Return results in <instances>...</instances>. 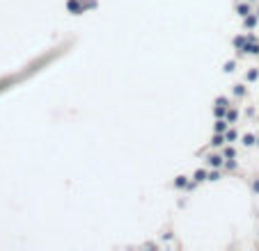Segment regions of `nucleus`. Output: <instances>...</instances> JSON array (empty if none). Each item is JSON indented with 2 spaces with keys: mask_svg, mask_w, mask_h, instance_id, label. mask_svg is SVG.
<instances>
[{
  "mask_svg": "<svg viewBox=\"0 0 259 251\" xmlns=\"http://www.w3.org/2000/svg\"><path fill=\"white\" fill-rule=\"evenodd\" d=\"M222 160H225L222 153L220 155H209V164H211V167H222Z\"/></svg>",
  "mask_w": 259,
  "mask_h": 251,
  "instance_id": "obj_1",
  "label": "nucleus"
},
{
  "mask_svg": "<svg viewBox=\"0 0 259 251\" xmlns=\"http://www.w3.org/2000/svg\"><path fill=\"white\" fill-rule=\"evenodd\" d=\"M222 142H225V135H216L214 140H211V144H214V146H222Z\"/></svg>",
  "mask_w": 259,
  "mask_h": 251,
  "instance_id": "obj_2",
  "label": "nucleus"
},
{
  "mask_svg": "<svg viewBox=\"0 0 259 251\" xmlns=\"http://www.w3.org/2000/svg\"><path fill=\"white\" fill-rule=\"evenodd\" d=\"M257 25V16H248L245 18V28H255Z\"/></svg>",
  "mask_w": 259,
  "mask_h": 251,
  "instance_id": "obj_3",
  "label": "nucleus"
},
{
  "mask_svg": "<svg viewBox=\"0 0 259 251\" xmlns=\"http://www.w3.org/2000/svg\"><path fill=\"white\" fill-rule=\"evenodd\" d=\"M227 130V121H218L216 124V133H225Z\"/></svg>",
  "mask_w": 259,
  "mask_h": 251,
  "instance_id": "obj_4",
  "label": "nucleus"
},
{
  "mask_svg": "<svg viewBox=\"0 0 259 251\" xmlns=\"http://www.w3.org/2000/svg\"><path fill=\"white\" fill-rule=\"evenodd\" d=\"M243 144H245V146H250V144H255V137H252V135H245V137H243Z\"/></svg>",
  "mask_w": 259,
  "mask_h": 251,
  "instance_id": "obj_5",
  "label": "nucleus"
},
{
  "mask_svg": "<svg viewBox=\"0 0 259 251\" xmlns=\"http://www.w3.org/2000/svg\"><path fill=\"white\" fill-rule=\"evenodd\" d=\"M239 14H241V16L248 14V5H239Z\"/></svg>",
  "mask_w": 259,
  "mask_h": 251,
  "instance_id": "obj_6",
  "label": "nucleus"
},
{
  "mask_svg": "<svg viewBox=\"0 0 259 251\" xmlns=\"http://www.w3.org/2000/svg\"><path fill=\"white\" fill-rule=\"evenodd\" d=\"M195 178H198V180H204V178H206V171H198V174H195Z\"/></svg>",
  "mask_w": 259,
  "mask_h": 251,
  "instance_id": "obj_7",
  "label": "nucleus"
},
{
  "mask_svg": "<svg viewBox=\"0 0 259 251\" xmlns=\"http://www.w3.org/2000/svg\"><path fill=\"white\" fill-rule=\"evenodd\" d=\"M225 158H234V151H232V148H225Z\"/></svg>",
  "mask_w": 259,
  "mask_h": 251,
  "instance_id": "obj_8",
  "label": "nucleus"
},
{
  "mask_svg": "<svg viewBox=\"0 0 259 251\" xmlns=\"http://www.w3.org/2000/svg\"><path fill=\"white\" fill-rule=\"evenodd\" d=\"M255 192H259V178L255 180Z\"/></svg>",
  "mask_w": 259,
  "mask_h": 251,
  "instance_id": "obj_9",
  "label": "nucleus"
},
{
  "mask_svg": "<svg viewBox=\"0 0 259 251\" xmlns=\"http://www.w3.org/2000/svg\"><path fill=\"white\" fill-rule=\"evenodd\" d=\"M257 144H259V140H257Z\"/></svg>",
  "mask_w": 259,
  "mask_h": 251,
  "instance_id": "obj_10",
  "label": "nucleus"
}]
</instances>
